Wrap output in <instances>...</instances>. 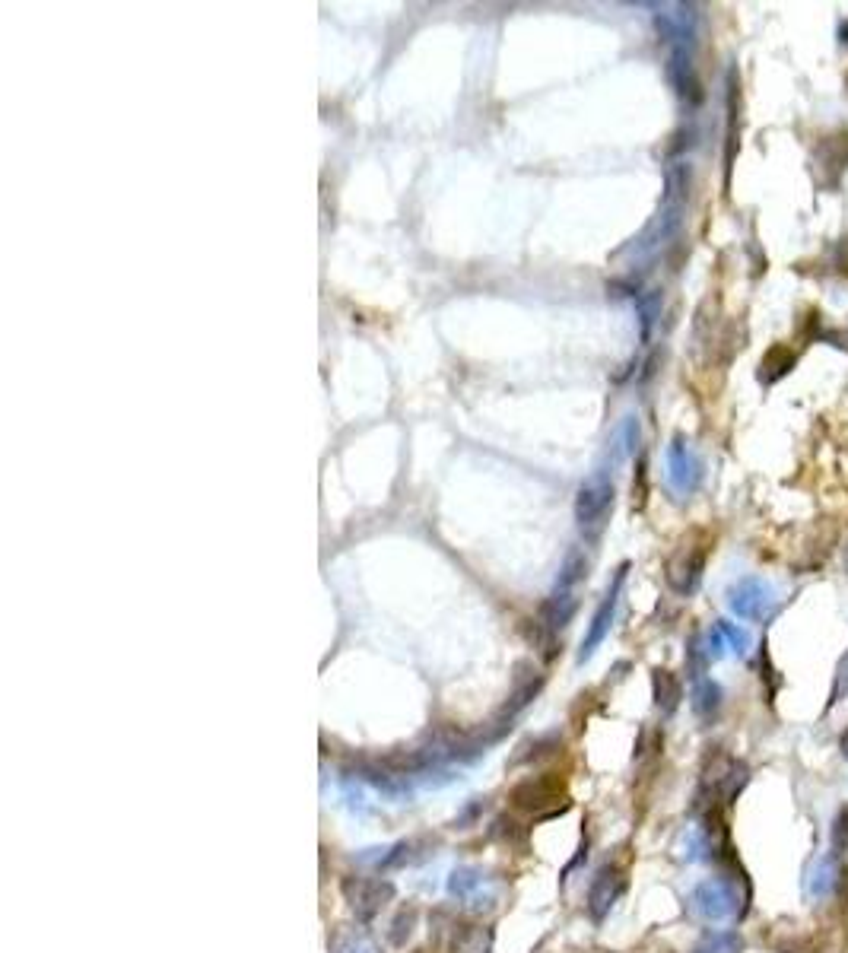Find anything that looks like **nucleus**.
I'll return each mask as SVG.
<instances>
[{"instance_id":"nucleus-1","label":"nucleus","mask_w":848,"mask_h":953,"mask_svg":"<svg viewBox=\"0 0 848 953\" xmlns=\"http://www.w3.org/2000/svg\"><path fill=\"white\" fill-rule=\"evenodd\" d=\"M610 509H613V477L607 467H598L579 487V496H575V521H579V531L588 541H598L601 537V531L607 528Z\"/></svg>"},{"instance_id":"nucleus-2","label":"nucleus","mask_w":848,"mask_h":953,"mask_svg":"<svg viewBox=\"0 0 848 953\" xmlns=\"http://www.w3.org/2000/svg\"><path fill=\"white\" fill-rule=\"evenodd\" d=\"M509 801L518 807V811L534 814V817H556V814H563L566 807H569L563 779H559L556 772H547V776H534V779L518 782V785L509 791Z\"/></svg>"},{"instance_id":"nucleus-3","label":"nucleus","mask_w":848,"mask_h":953,"mask_svg":"<svg viewBox=\"0 0 848 953\" xmlns=\"http://www.w3.org/2000/svg\"><path fill=\"white\" fill-rule=\"evenodd\" d=\"M394 884L388 877H366V874H347L340 880V896L350 906V912L359 922H372L394 899Z\"/></svg>"},{"instance_id":"nucleus-4","label":"nucleus","mask_w":848,"mask_h":953,"mask_svg":"<svg viewBox=\"0 0 848 953\" xmlns=\"http://www.w3.org/2000/svg\"><path fill=\"white\" fill-rule=\"evenodd\" d=\"M693 909L702 915L706 922L718 925V922H731L737 915L747 912V903H741V893L725 877H709L696 884L693 890Z\"/></svg>"},{"instance_id":"nucleus-5","label":"nucleus","mask_w":848,"mask_h":953,"mask_svg":"<svg viewBox=\"0 0 848 953\" xmlns=\"http://www.w3.org/2000/svg\"><path fill=\"white\" fill-rule=\"evenodd\" d=\"M448 896L458 899L464 909H471L477 915L483 912H493L496 903H499V887L496 880L474 868V865H464V868H455L448 877Z\"/></svg>"},{"instance_id":"nucleus-6","label":"nucleus","mask_w":848,"mask_h":953,"mask_svg":"<svg viewBox=\"0 0 848 953\" xmlns=\"http://www.w3.org/2000/svg\"><path fill=\"white\" fill-rule=\"evenodd\" d=\"M728 607L747 623H763L775 607V588L760 575H744L728 588Z\"/></svg>"},{"instance_id":"nucleus-7","label":"nucleus","mask_w":848,"mask_h":953,"mask_svg":"<svg viewBox=\"0 0 848 953\" xmlns=\"http://www.w3.org/2000/svg\"><path fill=\"white\" fill-rule=\"evenodd\" d=\"M706 560H709V544L690 541L674 550V556L667 560V585H671L677 595H693L702 582V572H706Z\"/></svg>"},{"instance_id":"nucleus-8","label":"nucleus","mask_w":848,"mask_h":953,"mask_svg":"<svg viewBox=\"0 0 848 953\" xmlns=\"http://www.w3.org/2000/svg\"><path fill=\"white\" fill-rule=\"evenodd\" d=\"M626 572H629V566L623 563V566L617 569V575H613V582H610V588H607L604 601L598 604V610H594L591 626H588V633H585V639H582V649H579V664H585L594 652L601 649V642L610 636L613 620H617V607H620V591H623V582H626Z\"/></svg>"},{"instance_id":"nucleus-9","label":"nucleus","mask_w":848,"mask_h":953,"mask_svg":"<svg viewBox=\"0 0 848 953\" xmlns=\"http://www.w3.org/2000/svg\"><path fill=\"white\" fill-rule=\"evenodd\" d=\"M667 83L677 93V99L687 105V109H696L702 102V83H699V74H696V64H693V48L690 45H671L667 48Z\"/></svg>"},{"instance_id":"nucleus-10","label":"nucleus","mask_w":848,"mask_h":953,"mask_svg":"<svg viewBox=\"0 0 848 953\" xmlns=\"http://www.w3.org/2000/svg\"><path fill=\"white\" fill-rule=\"evenodd\" d=\"M683 207L687 204H671V201H661V210L655 213V220L645 226V232L639 239H633L626 251H633L636 258H652L655 251H661L667 242H671L677 232H680V223H683Z\"/></svg>"},{"instance_id":"nucleus-11","label":"nucleus","mask_w":848,"mask_h":953,"mask_svg":"<svg viewBox=\"0 0 848 953\" xmlns=\"http://www.w3.org/2000/svg\"><path fill=\"white\" fill-rule=\"evenodd\" d=\"M667 483L677 496H690L702 483V461L683 436L667 445Z\"/></svg>"},{"instance_id":"nucleus-12","label":"nucleus","mask_w":848,"mask_h":953,"mask_svg":"<svg viewBox=\"0 0 848 953\" xmlns=\"http://www.w3.org/2000/svg\"><path fill=\"white\" fill-rule=\"evenodd\" d=\"M623 890H626V877L617 865H607L594 874L591 887H588V899H585V909H588L594 925H601L607 919L610 909L617 906V899L623 896Z\"/></svg>"},{"instance_id":"nucleus-13","label":"nucleus","mask_w":848,"mask_h":953,"mask_svg":"<svg viewBox=\"0 0 848 953\" xmlns=\"http://www.w3.org/2000/svg\"><path fill=\"white\" fill-rule=\"evenodd\" d=\"M448 953H493V931L477 922L451 925Z\"/></svg>"},{"instance_id":"nucleus-14","label":"nucleus","mask_w":848,"mask_h":953,"mask_svg":"<svg viewBox=\"0 0 848 953\" xmlns=\"http://www.w3.org/2000/svg\"><path fill=\"white\" fill-rule=\"evenodd\" d=\"M842 884V861L836 852H826L823 858H817L814 871L807 877V893L814 899H829Z\"/></svg>"},{"instance_id":"nucleus-15","label":"nucleus","mask_w":848,"mask_h":953,"mask_svg":"<svg viewBox=\"0 0 848 953\" xmlns=\"http://www.w3.org/2000/svg\"><path fill=\"white\" fill-rule=\"evenodd\" d=\"M575 607H579V601L572 598V591L556 588L550 595V601L544 604V614H540V626H544V633L547 636L563 633V629L569 626V620L575 617Z\"/></svg>"},{"instance_id":"nucleus-16","label":"nucleus","mask_w":848,"mask_h":953,"mask_svg":"<svg viewBox=\"0 0 848 953\" xmlns=\"http://www.w3.org/2000/svg\"><path fill=\"white\" fill-rule=\"evenodd\" d=\"M328 953H382L372 934L359 925H337L328 938Z\"/></svg>"},{"instance_id":"nucleus-17","label":"nucleus","mask_w":848,"mask_h":953,"mask_svg":"<svg viewBox=\"0 0 848 953\" xmlns=\"http://www.w3.org/2000/svg\"><path fill=\"white\" fill-rule=\"evenodd\" d=\"M721 703H725V690H721V683H715L712 677L693 680V712L702 718V722H712V718H718Z\"/></svg>"},{"instance_id":"nucleus-18","label":"nucleus","mask_w":848,"mask_h":953,"mask_svg":"<svg viewBox=\"0 0 848 953\" xmlns=\"http://www.w3.org/2000/svg\"><path fill=\"white\" fill-rule=\"evenodd\" d=\"M652 687H655V706H658V712H661V715H674L677 706H680V699H683V687H680L677 674L658 668V671L652 674Z\"/></svg>"},{"instance_id":"nucleus-19","label":"nucleus","mask_w":848,"mask_h":953,"mask_svg":"<svg viewBox=\"0 0 848 953\" xmlns=\"http://www.w3.org/2000/svg\"><path fill=\"white\" fill-rule=\"evenodd\" d=\"M817 156H820V172L833 169V185H836V182H839V175L848 169V134H839V137H826V140H820Z\"/></svg>"},{"instance_id":"nucleus-20","label":"nucleus","mask_w":848,"mask_h":953,"mask_svg":"<svg viewBox=\"0 0 848 953\" xmlns=\"http://www.w3.org/2000/svg\"><path fill=\"white\" fill-rule=\"evenodd\" d=\"M795 363H798V353L791 350V347H772L766 356H763V366H760V379L766 382V385H772V382H779V379H785V375L795 369Z\"/></svg>"},{"instance_id":"nucleus-21","label":"nucleus","mask_w":848,"mask_h":953,"mask_svg":"<svg viewBox=\"0 0 848 953\" xmlns=\"http://www.w3.org/2000/svg\"><path fill=\"white\" fill-rule=\"evenodd\" d=\"M639 439H642V426H639V417H623V423L617 426V433H613V461H623V458H629L636 452V445H639Z\"/></svg>"},{"instance_id":"nucleus-22","label":"nucleus","mask_w":848,"mask_h":953,"mask_svg":"<svg viewBox=\"0 0 848 953\" xmlns=\"http://www.w3.org/2000/svg\"><path fill=\"white\" fill-rule=\"evenodd\" d=\"M744 950V941L737 931H709L706 938H702L693 953H741Z\"/></svg>"},{"instance_id":"nucleus-23","label":"nucleus","mask_w":848,"mask_h":953,"mask_svg":"<svg viewBox=\"0 0 848 953\" xmlns=\"http://www.w3.org/2000/svg\"><path fill=\"white\" fill-rule=\"evenodd\" d=\"M636 309H639V325H642V340L652 337L658 315H661V293H642L636 296Z\"/></svg>"},{"instance_id":"nucleus-24","label":"nucleus","mask_w":848,"mask_h":953,"mask_svg":"<svg viewBox=\"0 0 848 953\" xmlns=\"http://www.w3.org/2000/svg\"><path fill=\"white\" fill-rule=\"evenodd\" d=\"M413 928H417V909H413V906H404V909L391 919L388 941H391L394 947H404V944L413 938Z\"/></svg>"},{"instance_id":"nucleus-25","label":"nucleus","mask_w":848,"mask_h":953,"mask_svg":"<svg viewBox=\"0 0 848 953\" xmlns=\"http://www.w3.org/2000/svg\"><path fill=\"white\" fill-rule=\"evenodd\" d=\"M715 629L721 633V639H725L728 652H734V655H747V652H750V633H747L744 626H737V623H731V620H718Z\"/></svg>"},{"instance_id":"nucleus-26","label":"nucleus","mask_w":848,"mask_h":953,"mask_svg":"<svg viewBox=\"0 0 848 953\" xmlns=\"http://www.w3.org/2000/svg\"><path fill=\"white\" fill-rule=\"evenodd\" d=\"M845 696H848V649H845V655H842L839 664H836L833 690H829V706H839Z\"/></svg>"},{"instance_id":"nucleus-27","label":"nucleus","mask_w":848,"mask_h":953,"mask_svg":"<svg viewBox=\"0 0 848 953\" xmlns=\"http://www.w3.org/2000/svg\"><path fill=\"white\" fill-rule=\"evenodd\" d=\"M833 852L836 855L848 852V804L839 807V814L833 820Z\"/></svg>"},{"instance_id":"nucleus-28","label":"nucleus","mask_w":848,"mask_h":953,"mask_svg":"<svg viewBox=\"0 0 848 953\" xmlns=\"http://www.w3.org/2000/svg\"><path fill=\"white\" fill-rule=\"evenodd\" d=\"M842 753H845V757H848V731L842 734Z\"/></svg>"}]
</instances>
